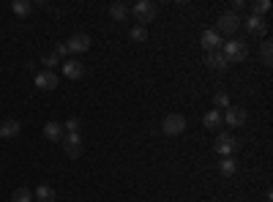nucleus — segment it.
Returning a JSON list of instances; mask_svg holds the SVG:
<instances>
[{"instance_id": "nucleus-10", "label": "nucleus", "mask_w": 273, "mask_h": 202, "mask_svg": "<svg viewBox=\"0 0 273 202\" xmlns=\"http://www.w3.org/2000/svg\"><path fill=\"white\" fill-rule=\"evenodd\" d=\"M205 66H211L216 71H224L230 66V60L221 55V50H216V52H205Z\"/></svg>"}, {"instance_id": "nucleus-29", "label": "nucleus", "mask_w": 273, "mask_h": 202, "mask_svg": "<svg viewBox=\"0 0 273 202\" xmlns=\"http://www.w3.org/2000/svg\"><path fill=\"white\" fill-rule=\"evenodd\" d=\"M243 6H246L243 0H232V14H238L240 9H243Z\"/></svg>"}, {"instance_id": "nucleus-18", "label": "nucleus", "mask_w": 273, "mask_h": 202, "mask_svg": "<svg viewBox=\"0 0 273 202\" xmlns=\"http://www.w3.org/2000/svg\"><path fill=\"white\" fill-rule=\"evenodd\" d=\"M128 14H131V9H128L126 3H112V6H109V17L115 19V22H123Z\"/></svg>"}, {"instance_id": "nucleus-8", "label": "nucleus", "mask_w": 273, "mask_h": 202, "mask_svg": "<svg viewBox=\"0 0 273 202\" xmlns=\"http://www.w3.org/2000/svg\"><path fill=\"white\" fill-rule=\"evenodd\" d=\"M221 120H227L230 126L240 128V126L246 123V109H243V107H232V104H230V107H227V112H224V115H221Z\"/></svg>"}, {"instance_id": "nucleus-16", "label": "nucleus", "mask_w": 273, "mask_h": 202, "mask_svg": "<svg viewBox=\"0 0 273 202\" xmlns=\"http://www.w3.org/2000/svg\"><path fill=\"white\" fill-rule=\"evenodd\" d=\"M33 199H38V202H55V199H58V194H55L52 186L41 183V186H38V189L33 191Z\"/></svg>"}, {"instance_id": "nucleus-28", "label": "nucleus", "mask_w": 273, "mask_h": 202, "mask_svg": "<svg viewBox=\"0 0 273 202\" xmlns=\"http://www.w3.org/2000/svg\"><path fill=\"white\" fill-rule=\"evenodd\" d=\"M55 55H58V58H66V55H69V47H66V41H60L58 47H55Z\"/></svg>"}, {"instance_id": "nucleus-12", "label": "nucleus", "mask_w": 273, "mask_h": 202, "mask_svg": "<svg viewBox=\"0 0 273 202\" xmlns=\"http://www.w3.org/2000/svg\"><path fill=\"white\" fill-rule=\"evenodd\" d=\"M60 66H63V74H66L69 79H79L85 74V66L79 60H74V58H69L66 63H60Z\"/></svg>"}, {"instance_id": "nucleus-1", "label": "nucleus", "mask_w": 273, "mask_h": 202, "mask_svg": "<svg viewBox=\"0 0 273 202\" xmlns=\"http://www.w3.org/2000/svg\"><path fill=\"white\" fill-rule=\"evenodd\" d=\"M221 55L227 58L230 63H243L248 58V44L243 41V38H230L227 44H221Z\"/></svg>"}, {"instance_id": "nucleus-25", "label": "nucleus", "mask_w": 273, "mask_h": 202, "mask_svg": "<svg viewBox=\"0 0 273 202\" xmlns=\"http://www.w3.org/2000/svg\"><path fill=\"white\" fill-rule=\"evenodd\" d=\"M213 104H216V107H221V109H227L230 107V96L224 93V91H219V93L213 96Z\"/></svg>"}, {"instance_id": "nucleus-22", "label": "nucleus", "mask_w": 273, "mask_h": 202, "mask_svg": "<svg viewBox=\"0 0 273 202\" xmlns=\"http://www.w3.org/2000/svg\"><path fill=\"white\" fill-rule=\"evenodd\" d=\"M11 202H33V191L22 186V189H17V191L11 194Z\"/></svg>"}, {"instance_id": "nucleus-6", "label": "nucleus", "mask_w": 273, "mask_h": 202, "mask_svg": "<svg viewBox=\"0 0 273 202\" xmlns=\"http://www.w3.org/2000/svg\"><path fill=\"white\" fill-rule=\"evenodd\" d=\"M63 150L69 159H79L82 156V137L79 134H63Z\"/></svg>"}, {"instance_id": "nucleus-23", "label": "nucleus", "mask_w": 273, "mask_h": 202, "mask_svg": "<svg viewBox=\"0 0 273 202\" xmlns=\"http://www.w3.org/2000/svg\"><path fill=\"white\" fill-rule=\"evenodd\" d=\"M270 11V3L268 0H257V3H252V17H262V14Z\"/></svg>"}, {"instance_id": "nucleus-26", "label": "nucleus", "mask_w": 273, "mask_h": 202, "mask_svg": "<svg viewBox=\"0 0 273 202\" xmlns=\"http://www.w3.org/2000/svg\"><path fill=\"white\" fill-rule=\"evenodd\" d=\"M63 131H69V134H79V118H69L66 123H63Z\"/></svg>"}, {"instance_id": "nucleus-15", "label": "nucleus", "mask_w": 273, "mask_h": 202, "mask_svg": "<svg viewBox=\"0 0 273 202\" xmlns=\"http://www.w3.org/2000/svg\"><path fill=\"white\" fill-rule=\"evenodd\" d=\"M221 123H224V120H221V112H219V109H208V112H205V118H202V126H205V128L219 131Z\"/></svg>"}, {"instance_id": "nucleus-5", "label": "nucleus", "mask_w": 273, "mask_h": 202, "mask_svg": "<svg viewBox=\"0 0 273 202\" xmlns=\"http://www.w3.org/2000/svg\"><path fill=\"white\" fill-rule=\"evenodd\" d=\"M162 131L167 137H180L183 131H186V118L183 115H167L164 123H162Z\"/></svg>"}, {"instance_id": "nucleus-19", "label": "nucleus", "mask_w": 273, "mask_h": 202, "mask_svg": "<svg viewBox=\"0 0 273 202\" xmlns=\"http://www.w3.org/2000/svg\"><path fill=\"white\" fill-rule=\"evenodd\" d=\"M11 11L17 14V17H28V14L33 11V3H30V0H14V3H11Z\"/></svg>"}, {"instance_id": "nucleus-21", "label": "nucleus", "mask_w": 273, "mask_h": 202, "mask_svg": "<svg viewBox=\"0 0 273 202\" xmlns=\"http://www.w3.org/2000/svg\"><path fill=\"white\" fill-rule=\"evenodd\" d=\"M260 60L265 66H273V41H265L262 50H260Z\"/></svg>"}, {"instance_id": "nucleus-24", "label": "nucleus", "mask_w": 273, "mask_h": 202, "mask_svg": "<svg viewBox=\"0 0 273 202\" xmlns=\"http://www.w3.org/2000/svg\"><path fill=\"white\" fill-rule=\"evenodd\" d=\"M131 38L134 41H148V28H142V25L131 28Z\"/></svg>"}, {"instance_id": "nucleus-13", "label": "nucleus", "mask_w": 273, "mask_h": 202, "mask_svg": "<svg viewBox=\"0 0 273 202\" xmlns=\"http://www.w3.org/2000/svg\"><path fill=\"white\" fill-rule=\"evenodd\" d=\"M22 131V123L19 120H3V123H0V140H11V137H17Z\"/></svg>"}, {"instance_id": "nucleus-9", "label": "nucleus", "mask_w": 273, "mask_h": 202, "mask_svg": "<svg viewBox=\"0 0 273 202\" xmlns=\"http://www.w3.org/2000/svg\"><path fill=\"white\" fill-rule=\"evenodd\" d=\"M66 47H69V52H87V50H90V36L74 33V36L66 41Z\"/></svg>"}, {"instance_id": "nucleus-27", "label": "nucleus", "mask_w": 273, "mask_h": 202, "mask_svg": "<svg viewBox=\"0 0 273 202\" xmlns=\"http://www.w3.org/2000/svg\"><path fill=\"white\" fill-rule=\"evenodd\" d=\"M41 63H44V66H47V71H52L55 66H58V63H60V58H58V55H44V58H41Z\"/></svg>"}, {"instance_id": "nucleus-2", "label": "nucleus", "mask_w": 273, "mask_h": 202, "mask_svg": "<svg viewBox=\"0 0 273 202\" xmlns=\"http://www.w3.org/2000/svg\"><path fill=\"white\" fill-rule=\"evenodd\" d=\"M238 148H240V142L232 134H227V131H221L219 137H216V142H213V150L219 153L221 159H230L232 153H238Z\"/></svg>"}, {"instance_id": "nucleus-14", "label": "nucleus", "mask_w": 273, "mask_h": 202, "mask_svg": "<svg viewBox=\"0 0 273 202\" xmlns=\"http://www.w3.org/2000/svg\"><path fill=\"white\" fill-rule=\"evenodd\" d=\"M243 28L248 30V33H254V36L268 33V25H265L262 17H248V19H243Z\"/></svg>"}, {"instance_id": "nucleus-4", "label": "nucleus", "mask_w": 273, "mask_h": 202, "mask_svg": "<svg viewBox=\"0 0 273 202\" xmlns=\"http://www.w3.org/2000/svg\"><path fill=\"white\" fill-rule=\"evenodd\" d=\"M134 17H136V22H140L142 28H148V22H153L156 19V3H150V0H140V3L134 6Z\"/></svg>"}, {"instance_id": "nucleus-7", "label": "nucleus", "mask_w": 273, "mask_h": 202, "mask_svg": "<svg viewBox=\"0 0 273 202\" xmlns=\"http://www.w3.org/2000/svg\"><path fill=\"white\" fill-rule=\"evenodd\" d=\"M60 85V79H58V74H55V71H38L36 74V87L38 91H55V87Z\"/></svg>"}, {"instance_id": "nucleus-11", "label": "nucleus", "mask_w": 273, "mask_h": 202, "mask_svg": "<svg viewBox=\"0 0 273 202\" xmlns=\"http://www.w3.org/2000/svg\"><path fill=\"white\" fill-rule=\"evenodd\" d=\"M221 36L216 33V30H211L208 28L205 33H202V47H205V52H216V50H221Z\"/></svg>"}, {"instance_id": "nucleus-17", "label": "nucleus", "mask_w": 273, "mask_h": 202, "mask_svg": "<svg viewBox=\"0 0 273 202\" xmlns=\"http://www.w3.org/2000/svg\"><path fill=\"white\" fill-rule=\"evenodd\" d=\"M44 137H47V140H52V142H60L63 140V126L55 123V120H50V123L44 126Z\"/></svg>"}, {"instance_id": "nucleus-3", "label": "nucleus", "mask_w": 273, "mask_h": 202, "mask_svg": "<svg viewBox=\"0 0 273 202\" xmlns=\"http://www.w3.org/2000/svg\"><path fill=\"white\" fill-rule=\"evenodd\" d=\"M243 28V19L238 17V14H232V11H227V14H221L219 17V25H216V33H230L232 38H235V33Z\"/></svg>"}, {"instance_id": "nucleus-20", "label": "nucleus", "mask_w": 273, "mask_h": 202, "mask_svg": "<svg viewBox=\"0 0 273 202\" xmlns=\"http://www.w3.org/2000/svg\"><path fill=\"white\" fill-rule=\"evenodd\" d=\"M219 169H221V175L232 177V175H238V161L232 159V156H230V159H221V167H219Z\"/></svg>"}]
</instances>
